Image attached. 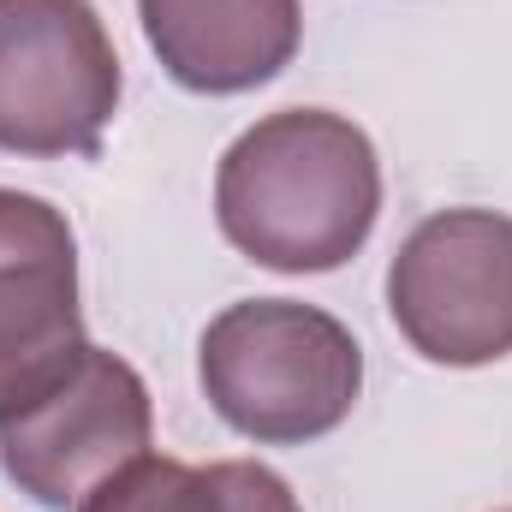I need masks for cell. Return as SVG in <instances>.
<instances>
[{"instance_id": "1", "label": "cell", "mask_w": 512, "mask_h": 512, "mask_svg": "<svg viewBox=\"0 0 512 512\" xmlns=\"http://www.w3.org/2000/svg\"><path fill=\"white\" fill-rule=\"evenodd\" d=\"M382 215V161L370 131L328 108H280L215 167V221L227 245L274 274H328L370 245Z\"/></svg>"}, {"instance_id": "2", "label": "cell", "mask_w": 512, "mask_h": 512, "mask_svg": "<svg viewBox=\"0 0 512 512\" xmlns=\"http://www.w3.org/2000/svg\"><path fill=\"white\" fill-rule=\"evenodd\" d=\"M197 382L215 417L256 447H304L334 435L364 393L352 328L298 298H239L197 346Z\"/></svg>"}, {"instance_id": "3", "label": "cell", "mask_w": 512, "mask_h": 512, "mask_svg": "<svg viewBox=\"0 0 512 512\" xmlns=\"http://www.w3.org/2000/svg\"><path fill=\"white\" fill-rule=\"evenodd\" d=\"M120 90V54L90 0H0V155H96Z\"/></svg>"}, {"instance_id": "4", "label": "cell", "mask_w": 512, "mask_h": 512, "mask_svg": "<svg viewBox=\"0 0 512 512\" xmlns=\"http://www.w3.org/2000/svg\"><path fill=\"white\" fill-rule=\"evenodd\" d=\"M387 310L417 358L483 370L512 352V215L441 209L387 262Z\"/></svg>"}, {"instance_id": "5", "label": "cell", "mask_w": 512, "mask_h": 512, "mask_svg": "<svg viewBox=\"0 0 512 512\" xmlns=\"http://www.w3.org/2000/svg\"><path fill=\"white\" fill-rule=\"evenodd\" d=\"M149 435H155V405L143 376L126 358L90 346L48 399L0 423V471L36 507L66 512L120 465L143 459Z\"/></svg>"}, {"instance_id": "6", "label": "cell", "mask_w": 512, "mask_h": 512, "mask_svg": "<svg viewBox=\"0 0 512 512\" xmlns=\"http://www.w3.org/2000/svg\"><path fill=\"white\" fill-rule=\"evenodd\" d=\"M84 352L72 221L48 197L0 185V423L48 399Z\"/></svg>"}, {"instance_id": "7", "label": "cell", "mask_w": 512, "mask_h": 512, "mask_svg": "<svg viewBox=\"0 0 512 512\" xmlns=\"http://www.w3.org/2000/svg\"><path fill=\"white\" fill-rule=\"evenodd\" d=\"M137 18L161 72L197 96H245L304 42L298 0H137Z\"/></svg>"}, {"instance_id": "8", "label": "cell", "mask_w": 512, "mask_h": 512, "mask_svg": "<svg viewBox=\"0 0 512 512\" xmlns=\"http://www.w3.org/2000/svg\"><path fill=\"white\" fill-rule=\"evenodd\" d=\"M78 512H215V465H179L143 453L108 483H96Z\"/></svg>"}, {"instance_id": "9", "label": "cell", "mask_w": 512, "mask_h": 512, "mask_svg": "<svg viewBox=\"0 0 512 512\" xmlns=\"http://www.w3.org/2000/svg\"><path fill=\"white\" fill-rule=\"evenodd\" d=\"M215 512H304L292 483L256 459H215Z\"/></svg>"}]
</instances>
